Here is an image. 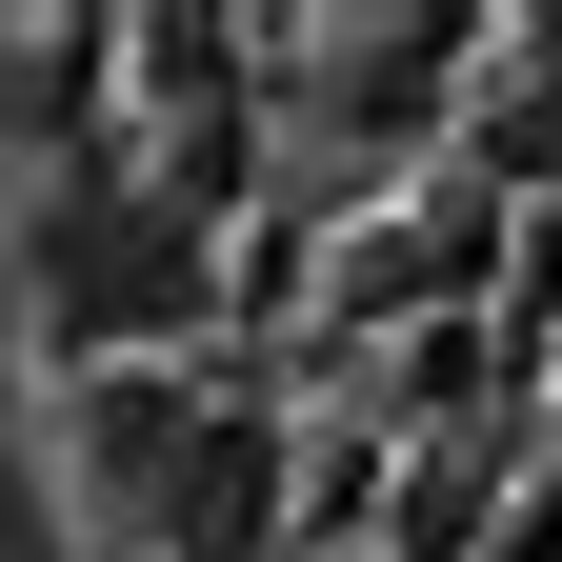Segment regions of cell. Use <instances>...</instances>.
Instances as JSON below:
<instances>
[{
	"label": "cell",
	"mask_w": 562,
	"mask_h": 562,
	"mask_svg": "<svg viewBox=\"0 0 562 562\" xmlns=\"http://www.w3.org/2000/svg\"><path fill=\"white\" fill-rule=\"evenodd\" d=\"M201 402H222L201 362H101V382H60V462H81V503H101L121 542H140V503L181 482V442H201Z\"/></svg>",
	"instance_id": "3957f363"
},
{
	"label": "cell",
	"mask_w": 562,
	"mask_h": 562,
	"mask_svg": "<svg viewBox=\"0 0 562 562\" xmlns=\"http://www.w3.org/2000/svg\"><path fill=\"white\" fill-rule=\"evenodd\" d=\"M281 542H302V422H261V402H201L181 482L140 503V562H281Z\"/></svg>",
	"instance_id": "7a4b0ae2"
},
{
	"label": "cell",
	"mask_w": 562,
	"mask_h": 562,
	"mask_svg": "<svg viewBox=\"0 0 562 562\" xmlns=\"http://www.w3.org/2000/svg\"><path fill=\"white\" fill-rule=\"evenodd\" d=\"M21 302L60 341V382L201 362V322H222V222H181L140 161H81V181H41V222H21Z\"/></svg>",
	"instance_id": "6da1fadb"
},
{
	"label": "cell",
	"mask_w": 562,
	"mask_h": 562,
	"mask_svg": "<svg viewBox=\"0 0 562 562\" xmlns=\"http://www.w3.org/2000/svg\"><path fill=\"white\" fill-rule=\"evenodd\" d=\"M281 60H322L341 140H442V81L482 60V21H281Z\"/></svg>",
	"instance_id": "277c9868"
}]
</instances>
